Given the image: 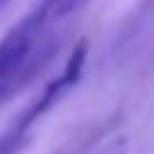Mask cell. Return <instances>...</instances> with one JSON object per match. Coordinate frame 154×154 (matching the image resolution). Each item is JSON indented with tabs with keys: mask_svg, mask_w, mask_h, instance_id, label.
<instances>
[{
	"mask_svg": "<svg viewBox=\"0 0 154 154\" xmlns=\"http://www.w3.org/2000/svg\"><path fill=\"white\" fill-rule=\"evenodd\" d=\"M26 142H29V130H22L19 125L12 123L0 135V154H17Z\"/></svg>",
	"mask_w": 154,
	"mask_h": 154,
	"instance_id": "cell-3",
	"label": "cell"
},
{
	"mask_svg": "<svg viewBox=\"0 0 154 154\" xmlns=\"http://www.w3.org/2000/svg\"><path fill=\"white\" fill-rule=\"evenodd\" d=\"M7 2H10V0H0V7H5V5H7Z\"/></svg>",
	"mask_w": 154,
	"mask_h": 154,
	"instance_id": "cell-4",
	"label": "cell"
},
{
	"mask_svg": "<svg viewBox=\"0 0 154 154\" xmlns=\"http://www.w3.org/2000/svg\"><path fill=\"white\" fill-rule=\"evenodd\" d=\"M82 0H38L0 38V103L17 94L51 58L58 24Z\"/></svg>",
	"mask_w": 154,
	"mask_h": 154,
	"instance_id": "cell-1",
	"label": "cell"
},
{
	"mask_svg": "<svg viewBox=\"0 0 154 154\" xmlns=\"http://www.w3.org/2000/svg\"><path fill=\"white\" fill-rule=\"evenodd\" d=\"M87 48H89V43H87V38H82V41L72 48V53H70V58H67L65 70L60 72V77H55L53 82H48V84L43 87V91L24 108V113L14 120V125H19L22 130H31V125H34L67 89L77 87V82H79V77H82V70H84V60H87Z\"/></svg>",
	"mask_w": 154,
	"mask_h": 154,
	"instance_id": "cell-2",
	"label": "cell"
}]
</instances>
